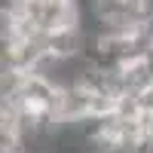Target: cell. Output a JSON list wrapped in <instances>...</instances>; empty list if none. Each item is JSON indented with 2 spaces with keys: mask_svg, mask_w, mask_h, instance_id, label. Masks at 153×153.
<instances>
[{
  "mask_svg": "<svg viewBox=\"0 0 153 153\" xmlns=\"http://www.w3.org/2000/svg\"><path fill=\"white\" fill-rule=\"evenodd\" d=\"M3 3H6V0H3ZM12 3H31V0H12Z\"/></svg>",
  "mask_w": 153,
  "mask_h": 153,
  "instance_id": "1",
  "label": "cell"
}]
</instances>
